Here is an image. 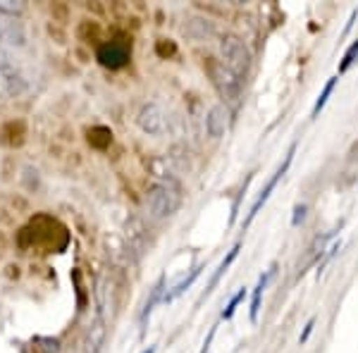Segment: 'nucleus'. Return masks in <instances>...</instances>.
<instances>
[{"label": "nucleus", "instance_id": "obj_1", "mask_svg": "<svg viewBox=\"0 0 358 353\" xmlns=\"http://www.w3.org/2000/svg\"><path fill=\"white\" fill-rule=\"evenodd\" d=\"M182 206V189L177 182H155L146 194V210L153 219L172 217Z\"/></svg>", "mask_w": 358, "mask_h": 353}, {"label": "nucleus", "instance_id": "obj_2", "mask_svg": "<svg viewBox=\"0 0 358 353\" xmlns=\"http://www.w3.org/2000/svg\"><path fill=\"white\" fill-rule=\"evenodd\" d=\"M220 62L227 69H232L236 77L244 79L253 65L251 48L246 45L244 38L234 36V34H224L220 38Z\"/></svg>", "mask_w": 358, "mask_h": 353}, {"label": "nucleus", "instance_id": "obj_3", "mask_svg": "<svg viewBox=\"0 0 358 353\" xmlns=\"http://www.w3.org/2000/svg\"><path fill=\"white\" fill-rule=\"evenodd\" d=\"M208 72H210V79H213V86L217 89L227 103H236L241 98V89H244V79L236 77L232 69H227L222 65L220 60H213L208 65Z\"/></svg>", "mask_w": 358, "mask_h": 353}, {"label": "nucleus", "instance_id": "obj_4", "mask_svg": "<svg viewBox=\"0 0 358 353\" xmlns=\"http://www.w3.org/2000/svg\"><path fill=\"white\" fill-rule=\"evenodd\" d=\"M294 153H296V143H294V146L287 150V155H285V163H282L280 167H277L275 170V175L270 177V182L265 184V189L261 191V196H258L256 199V203L251 206V210H248V217L244 219V227H248V224L253 222V219L258 217V212H261V208L268 203L270 201V196H273V191L277 189V184L282 182V179H285V175H287V170H289V165H292V160H294Z\"/></svg>", "mask_w": 358, "mask_h": 353}, {"label": "nucleus", "instance_id": "obj_5", "mask_svg": "<svg viewBox=\"0 0 358 353\" xmlns=\"http://www.w3.org/2000/svg\"><path fill=\"white\" fill-rule=\"evenodd\" d=\"M136 122H138V127H141L143 134H148V136H163L165 129H167L165 113L155 106V103H148V106L141 108Z\"/></svg>", "mask_w": 358, "mask_h": 353}, {"label": "nucleus", "instance_id": "obj_6", "mask_svg": "<svg viewBox=\"0 0 358 353\" xmlns=\"http://www.w3.org/2000/svg\"><path fill=\"white\" fill-rule=\"evenodd\" d=\"M27 79L22 77L20 69H15L8 62H0V98H17L24 94Z\"/></svg>", "mask_w": 358, "mask_h": 353}, {"label": "nucleus", "instance_id": "obj_7", "mask_svg": "<svg viewBox=\"0 0 358 353\" xmlns=\"http://www.w3.org/2000/svg\"><path fill=\"white\" fill-rule=\"evenodd\" d=\"M98 62L103 67H110V69H120L129 62V45L124 41H110V43H103L98 48Z\"/></svg>", "mask_w": 358, "mask_h": 353}, {"label": "nucleus", "instance_id": "obj_8", "mask_svg": "<svg viewBox=\"0 0 358 353\" xmlns=\"http://www.w3.org/2000/svg\"><path fill=\"white\" fill-rule=\"evenodd\" d=\"M106 341H108V327H106V320L103 315L98 312L96 320L86 327V334H84V353H103L106 349Z\"/></svg>", "mask_w": 358, "mask_h": 353}, {"label": "nucleus", "instance_id": "obj_9", "mask_svg": "<svg viewBox=\"0 0 358 353\" xmlns=\"http://www.w3.org/2000/svg\"><path fill=\"white\" fill-rule=\"evenodd\" d=\"M227 117H229V113H227V108L222 106H213L210 110H208V115H206V131H208V136L210 138H222L224 136V131H227Z\"/></svg>", "mask_w": 358, "mask_h": 353}, {"label": "nucleus", "instance_id": "obj_10", "mask_svg": "<svg viewBox=\"0 0 358 353\" xmlns=\"http://www.w3.org/2000/svg\"><path fill=\"white\" fill-rule=\"evenodd\" d=\"M163 296H165V277H160V280L155 282V287L151 289V296H148L146 305H143L141 317H138V322H141V332H143V327H146V322H148V317H151V312L155 310V305L163 303Z\"/></svg>", "mask_w": 358, "mask_h": 353}, {"label": "nucleus", "instance_id": "obj_11", "mask_svg": "<svg viewBox=\"0 0 358 353\" xmlns=\"http://www.w3.org/2000/svg\"><path fill=\"white\" fill-rule=\"evenodd\" d=\"M275 275V268H270L265 275L258 277V282H256V287H253V296H251V310H248V315H251V322H256L258 320V312H261V301H263V294H265V289H268V282H270V277Z\"/></svg>", "mask_w": 358, "mask_h": 353}, {"label": "nucleus", "instance_id": "obj_12", "mask_svg": "<svg viewBox=\"0 0 358 353\" xmlns=\"http://www.w3.org/2000/svg\"><path fill=\"white\" fill-rule=\"evenodd\" d=\"M239 251H241V244H234L232 248H229V253H227V256H224V260H222V263H220V265H217L215 275H213V277H210V282H208V287H206V291H203V296H201V298L210 296V294H213V289H215V287H217V282H220V280H222V275H224V272H227V270H229V265H232V263H234V260H236V256H239Z\"/></svg>", "mask_w": 358, "mask_h": 353}, {"label": "nucleus", "instance_id": "obj_13", "mask_svg": "<svg viewBox=\"0 0 358 353\" xmlns=\"http://www.w3.org/2000/svg\"><path fill=\"white\" fill-rule=\"evenodd\" d=\"M201 270H203V268H194L192 272H189L187 277H182V280H179L175 287H170V289H167V291H165V296H163V303H172V301H177L179 296H182L184 291H189V289H192L194 282L199 280Z\"/></svg>", "mask_w": 358, "mask_h": 353}, {"label": "nucleus", "instance_id": "obj_14", "mask_svg": "<svg viewBox=\"0 0 358 353\" xmlns=\"http://www.w3.org/2000/svg\"><path fill=\"white\" fill-rule=\"evenodd\" d=\"M337 82H339V77H330L327 79V84L322 86V91H320V96H317V101H315V106H313V110H310V117H317V115L322 113V108L327 106V101H330V96H332V91H334V86H337Z\"/></svg>", "mask_w": 358, "mask_h": 353}, {"label": "nucleus", "instance_id": "obj_15", "mask_svg": "<svg viewBox=\"0 0 358 353\" xmlns=\"http://www.w3.org/2000/svg\"><path fill=\"white\" fill-rule=\"evenodd\" d=\"M244 298H246V289H239V291H236L234 296L229 298V303H227V308L222 310L220 320H232V315L236 312V308H239V305L244 303Z\"/></svg>", "mask_w": 358, "mask_h": 353}, {"label": "nucleus", "instance_id": "obj_16", "mask_svg": "<svg viewBox=\"0 0 358 353\" xmlns=\"http://www.w3.org/2000/svg\"><path fill=\"white\" fill-rule=\"evenodd\" d=\"M356 60H358V41H354L349 45V48H346V53L342 55V62H339V69L337 72L339 74H344L346 69H351L356 65Z\"/></svg>", "mask_w": 358, "mask_h": 353}, {"label": "nucleus", "instance_id": "obj_17", "mask_svg": "<svg viewBox=\"0 0 358 353\" xmlns=\"http://www.w3.org/2000/svg\"><path fill=\"white\" fill-rule=\"evenodd\" d=\"M36 344L38 353H60V341L53 337H38Z\"/></svg>", "mask_w": 358, "mask_h": 353}, {"label": "nucleus", "instance_id": "obj_18", "mask_svg": "<svg viewBox=\"0 0 358 353\" xmlns=\"http://www.w3.org/2000/svg\"><path fill=\"white\" fill-rule=\"evenodd\" d=\"M339 251H342V239H339V241H334V244H332L330 248H327L325 258H322V260H320V265H317V277H320L322 272H325V268H327V265H330V260H332L334 256H337Z\"/></svg>", "mask_w": 358, "mask_h": 353}, {"label": "nucleus", "instance_id": "obj_19", "mask_svg": "<svg viewBox=\"0 0 358 353\" xmlns=\"http://www.w3.org/2000/svg\"><path fill=\"white\" fill-rule=\"evenodd\" d=\"M306 219V206L303 203H299V206H294V217H292V227H299Z\"/></svg>", "mask_w": 358, "mask_h": 353}, {"label": "nucleus", "instance_id": "obj_20", "mask_svg": "<svg viewBox=\"0 0 358 353\" xmlns=\"http://www.w3.org/2000/svg\"><path fill=\"white\" fill-rule=\"evenodd\" d=\"M313 327H315V317H310V320L303 325V332H301V337H299V344H306V341H308V337L313 334Z\"/></svg>", "mask_w": 358, "mask_h": 353}, {"label": "nucleus", "instance_id": "obj_21", "mask_svg": "<svg viewBox=\"0 0 358 353\" xmlns=\"http://www.w3.org/2000/svg\"><path fill=\"white\" fill-rule=\"evenodd\" d=\"M215 332H217V325H213L210 332H208L206 341H203V349H201V353H208V349H210V344H213V337H215Z\"/></svg>", "mask_w": 358, "mask_h": 353}, {"label": "nucleus", "instance_id": "obj_22", "mask_svg": "<svg viewBox=\"0 0 358 353\" xmlns=\"http://www.w3.org/2000/svg\"><path fill=\"white\" fill-rule=\"evenodd\" d=\"M141 353H155V346H148V349H143Z\"/></svg>", "mask_w": 358, "mask_h": 353}]
</instances>
